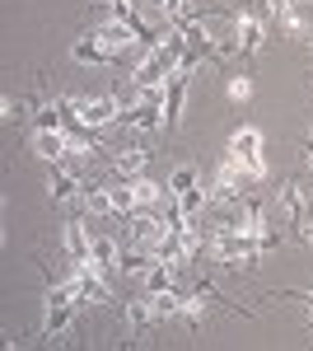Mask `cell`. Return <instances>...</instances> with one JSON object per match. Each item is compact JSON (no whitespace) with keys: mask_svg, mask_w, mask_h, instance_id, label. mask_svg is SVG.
Wrapping results in <instances>:
<instances>
[{"mask_svg":"<svg viewBox=\"0 0 313 351\" xmlns=\"http://www.w3.org/2000/svg\"><path fill=\"white\" fill-rule=\"evenodd\" d=\"M225 155H234L243 164V173H248V183H262L266 178V160H262V132L258 127H238L229 136V150Z\"/></svg>","mask_w":313,"mask_h":351,"instance_id":"1","label":"cell"},{"mask_svg":"<svg viewBox=\"0 0 313 351\" xmlns=\"http://www.w3.org/2000/svg\"><path fill=\"white\" fill-rule=\"evenodd\" d=\"M66 108L75 112L84 127H108V122H117L122 117V99L117 94H94V99H66Z\"/></svg>","mask_w":313,"mask_h":351,"instance_id":"2","label":"cell"},{"mask_svg":"<svg viewBox=\"0 0 313 351\" xmlns=\"http://www.w3.org/2000/svg\"><path fill=\"white\" fill-rule=\"evenodd\" d=\"M94 38H99V43H103L108 52H112V61H117L122 52H131V47H140L136 28H131L127 19H117V14H112V19H103V24L94 28Z\"/></svg>","mask_w":313,"mask_h":351,"instance_id":"3","label":"cell"},{"mask_svg":"<svg viewBox=\"0 0 313 351\" xmlns=\"http://www.w3.org/2000/svg\"><path fill=\"white\" fill-rule=\"evenodd\" d=\"M234 43H238V52L243 56H258L262 47H266V24H262L258 14H234Z\"/></svg>","mask_w":313,"mask_h":351,"instance_id":"4","label":"cell"},{"mask_svg":"<svg viewBox=\"0 0 313 351\" xmlns=\"http://www.w3.org/2000/svg\"><path fill=\"white\" fill-rule=\"evenodd\" d=\"M33 150H38V160H47V164H66L71 136H66V127L61 132H33Z\"/></svg>","mask_w":313,"mask_h":351,"instance_id":"5","label":"cell"},{"mask_svg":"<svg viewBox=\"0 0 313 351\" xmlns=\"http://www.w3.org/2000/svg\"><path fill=\"white\" fill-rule=\"evenodd\" d=\"M173 281H178V267L155 258L150 267L140 271V295H164V291H173Z\"/></svg>","mask_w":313,"mask_h":351,"instance_id":"6","label":"cell"},{"mask_svg":"<svg viewBox=\"0 0 313 351\" xmlns=\"http://www.w3.org/2000/svg\"><path fill=\"white\" fill-rule=\"evenodd\" d=\"M61 243H66L71 263H89V253H94V234H89V225H84V220H71V225H66V234H61Z\"/></svg>","mask_w":313,"mask_h":351,"instance_id":"7","label":"cell"},{"mask_svg":"<svg viewBox=\"0 0 313 351\" xmlns=\"http://www.w3.org/2000/svg\"><path fill=\"white\" fill-rule=\"evenodd\" d=\"M79 188H84V183H79L66 164H52V169H47V197H52V202H71V197H79Z\"/></svg>","mask_w":313,"mask_h":351,"instance_id":"8","label":"cell"},{"mask_svg":"<svg viewBox=\"0 0 313 351\" xmlns=\"http://www.w3.org/2000/svg\"><path fill=\"white\" fill-rule=\"evenodd\" d=\"M276 206H281V216H286V220L309 216V192L299 188V183H281V188H276Z\"/></svg>","mask_w":313,"mask_h":351,"instance_id":"9","label":"cell"},{"mask_svg":"<svg viewBox=\"0 0 313 351\" xmlns=\"http://www.w3.org/2000/svg\"><path fill=\"white\" fill-rule=\"evenodd\" d=\"M71 61H79V66H108V61H112V52H108L94 33H89V38L71 43Z\"/></svg>","mask_w":313,"mask_h":351,"instance_id":"10","label":"cell"},{"mask_svg":"<svg viewBox=\"0 0 313 351\" xmlns=\"http://www.w3.org/2000/svg\"><path fill=\"white\" fill-rule=\"evenodd\" d=\"M183 99H187V71H173V80H168V94H164L168 132H173V127H178V117H183Z\"/></svg>","mask_w":313,"mask_h":351,"instance_id":"11","label":"cell"},{"mask_svg":"<svg viewBox=\"0 0 313 351\" xmlns=\"http://www.w3.org/2000/svg\"><path fill=\"white\" fill-rule=\"evenodd\" d=\"M276 24H281V33H295V38H313V33H309V10H304V0H295L290 10H281V14H276Z\"/></svg>","mask_w":313,"mask_h":351,"instance_id":"12","label":"cell"},{"mask_svg":"<svg viewBox=\"0 0 313 351\" xmlns=\"http://www.w3.org/2000/svg\"><path fill=\"white\" fill-rule=\"evenodd\" d=\"M112 164H117V173H122V178H140V173H145V164H150V155H145V150H136V145H122V150L112 155Z\"/></svg>","mask_w":313,"mask_h":351,"instance_id":"13","label":"cell"},{"mask_svg":"<svg viewBox=\"0 0 313 351\" xmlns=\"http://www.w3.org/2000/svg\"><path fill=\"white\" fill-rule=\"evenodd\" d=\"M131 192H136V206H140V211H150V206H159V202H164V192H168V188L140 173V178H131Z\"/></svg>","mask_w":313,"mask_h":351,"instance_id":"14","label":"cell"},{"mask_svg":"<svg viewBox=\"0 0 313 351\" xmlns=\"http://www.w3.org/2000/svg\"><path fill=\"white\" fill-rule=\"evenodd\" d=\"M89 258H94V263H99V267H122V243L117 239H108V234H94V253H89Z\"/></svg>","mask_w":313,"mask_h":351,"instance_id":"15","label":"cell"},{"mask_svg":"<svg viewBox=\"0 0 313 351\" xmlns=\"http://www.w3.org/2000/svg\"><path fill=\"white\" fill-rule=\"evenodd\" d=\"M66 127V104H42L33 117V132H61Z\"/></svg>","mask_w":313,"mask_h":351,"instance_id":"16","label":"cell"},{"mask_svg":"<svg viewBox=\"0 0 313 351\" xmlns=\"http://www.w3.org/2000/svg\"><path fill=\"white\" fill-rule=\"evenodd\" d=\"M79 202H84V211H89V216H112V197H108V188L79 192Z\"/></svg>","mask_w":313,"mask_h":351,"instance_id":"17","label":"cell"},{"mask_svg":"<svg viewBox=\"0 0 313 351\" xmlns=\"http://www.w3.org/2000/svg\"><path fill=\"white\" fill-rule=\"evenodd\" d=\"M197 183H201V173H197V164H178V169H173V178H168V188L178 192V197H183L187 188H197Z\"/></svg>","mask_w":313,"mask_h":351,"instance_id":"18","label":"cell"},{"mask_svg":"<svg viewBox=\"0 0 313 351\" xmlns=\"http://www.w3.org/2000/svg\"><path fill=\"white\" fill-rule=\"evenodd\" d=\"M229 99H234V104H248V99H253V80H248V75H229Z\"/></svg>","mask_w":313,"mask_h":351,"instance_id":"19","label":"cell"},{"mask_svg":"<svg viewBox=\"0 0 313 351\" xmlns=\"http://www.w3.org/2000/svg\"><path fill=\"white\" fill-rule=\"evenodd\" d=\"M295 225H299V239H304V243L313 248V216H299Z\"/></svg>","mask_w":313,"mask_h":351,"instance_id":"20","label":"cell"},{"mask_svg":"<svg viewBox=\"0 0 313 351\" xmlns=\"http://www.w3.org/2000/svg\"><path fill=\"white\" fill-rule=\"evenodd\" d=\"M19 104H14V99H0V117H5V122H14V117H19Z\"/></svg>","mask_w":313,"mask_h":351,"instance_id":"21","label":"cell"},{"mask_svg":"<svg viewBox=\"0 0 313 351\" xmlns=\"http://www.w3.org/2000/svg\"><path fill=\"white\" fill-rule=\"evenodd\" d=\"M290 5H295V0H266V10H271V14H281V10H290Z\"/></svg>","mask_w":313,"mask_h":351,"instance_id":"22","label":"cell"},{"mask_svg":"<svg viewBox=\"0 0 313 351\" xmlns=\"http://www.w3.org/2000/svg\"><path fill=\"white\" fill-rule=\"evenodd\" d=\"M164 5H168V14L178 19V14H183V5H187V0H164Z\"/></svg>","mask_w":313,"mask_h":351,"instance_id":"23","label":"cell"},{"mask_svg":"<svg viewBox=\"0 0 313 351\" xmlns=\"http://www.w3.org/2000/svg\"><path fill=\"white\" fill-rule=\"evenodd\" d=\"M304 164L313 169V136H309V145H304Z\"/></svg>","mask_w":313,"mask_h":351,"instance_id":"24","label":"cell"},{"mask_svg":"<svg viewBox=\"0 0 313 351\" xmlns=\"http://www.w3.org/2000/svg\"><path fill=\"white\" fill-rule=\"evenodd\" d=\"M309 309H313V304H309Z\"/></svg>","mask_w":313,"mask_h":351,"instance_id":"25","label":"cell"}]
</instances>
